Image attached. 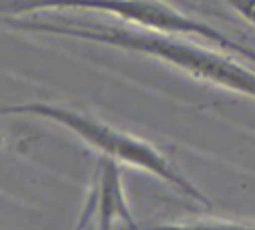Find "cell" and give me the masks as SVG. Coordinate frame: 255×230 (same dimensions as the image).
Wrapping results in <instances>:
<instances>
[{"label": "cell", "mask_w": 255, "mask_h": 230, "mask_svg": "<svg viewBox=\"0 0 255 230\" xmlns=\"http://www.w3.org/2000/svg\"><path fill=\"white\" fill-rule=\"evenodd\" d=\"M4 25L23 31L79 37V40L100 42L123 50H131V52L156 56L197 81L214 83L233 94L255 100V71L224 54L226 50L222 48H203L195 42L181 40L176 35H162L131 27H110V25H106V27L104 25L79 27V25H56L48 21H31L21 17H4Z\"/></svg>", "instance_id": "1"}, {"label": "cell", "mask_w": 255, "mask_h": 230, "mask_svg": "<svg viewBox=\"0 0 255 230\" xmlns=\"http://www.w3.org/2000/svg\"><path fill=\"white\" fill-rule=\"evenodd\" d=\"M2 114H31V116H37V118L54 120L62 126H67L79 139H83L89 147L98 149L102 156L117 160L119 164L145 170L162 178L166 185L174 187L185 197L193 199L206 208H212V201L208 199V195L201 193L189 181L187 174L178 168L166 153H162L156 145H151L135 135L119 131L106 122H100L92 116H87V114L75 112L65 106L46 104V102H27V104H21V106H4Z\"/></svg>", "instance_id": "2"}, {"label": "cell", "mask_w": 255, "mask_h": 230, "mask_svg": "<svg viewBox=\"0 0 255 230\" xmlns=\"http://www.w3.org/2000/svg\"><path fill=\"white\" fill-rule=\"evenodd\" d=\"M48 8H92L104 10L110 15L125 19L133 25H139L145 31H154L162 35H191L212 42L216 48L226 52L245 56L255 65V50L235 42L233 37L224 35L208 23H201L193 17H187L176 6L164 0H8L4 4V17L25 15V12L48 10Z\"/></svg>", "instance_id": "3"}, {"label": "cell", "mask_w": 255, "mask_h": 230, "mask_svg": "<svg viewBox=\"0 0 255 230\" xmlns=\"http://www.w3.org/2000/svg\"><path fill=\"white\" fill-rule=\"evenodd\" d=\"M94 191L98 195V208H100L98 218H100L102 230H110V224L114 218L125 220V224L131 230H139L123 195L121 168L117 160L106 158V156L100 158V174H98V185Z\"/></svg>", "instance_id": "4"}, {"label": "cell", "mask_w": 255, "mask_h": 230, "mask_svg": "<svg viewBox=\"0 0 255 230\" xmlns=\"http://www.w3.org/2000/svg\"><path fill=\"white\" fill-rule=\"evenodd\" d=\"M154 230H255L249 222H228V220H199L189 224H166Z\"/></svg>", "instance_id": "5"}, {"label": "cell", "mask_w": 255, "mask_h": 230, "mask_svg": "<svg viewBox=\"0 0 255 230\" xmlns=\"http://www.w3.org/2000/svg\"><path fill=\"white\" fill-rule=\"evenodd\" d=\"M235 10H239L249 23L255 25V0H226Z\"/></svg>", "instance_id": "6"}, {"label": "cell", "mask_w": 255, "mask_h": 230, "mask_svg": "<svg viewBox=\"0 0 255 230\" xmlns=\"http://www.w3.org/2000/svg\"><path fill=\"white\" fill-rule=\"evenodd\" d=\"M96 208H98V195H96V191H92V195H89V201H87V208H85V214H83L79 226L75 228V230H89L87 222H89V218H92V214L96 212Z\"/></svg>", "instance_id": "7"}]
</instances>
